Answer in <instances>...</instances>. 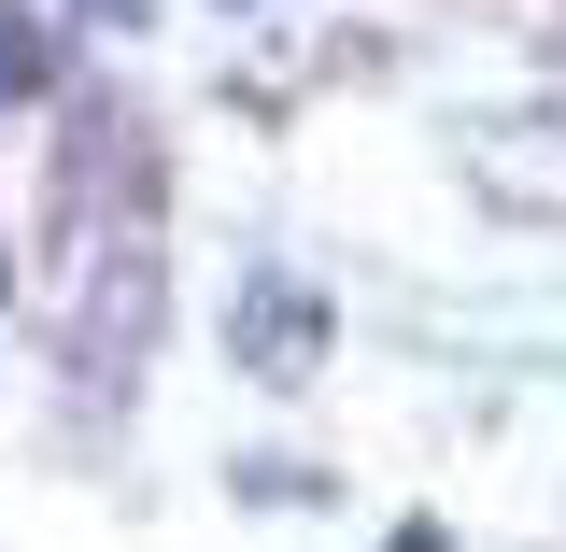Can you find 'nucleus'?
I'll use <instances>...</instances> for the list:
<instances>
[{
  "instance_id": "3",
  "label": "nucleus",
  "mask_w": 566,
  "mask_h": 552,
  "mask_svg": "<svg viewBox=\"0 0 566 552\" xmlns=\"http://www.w3.org/2000/svg\"><path fill=\"white\" fill-rule=\"evenodd\" d=\"M85 14H99V29H142V0H85Z\"/></svg>"
},
{
  "instance_id": "1",
  "label": "nucleus",
  "mask_w": 566,
  "mask_h": 552,
  "mask_svg": "<svg viewBox=\"0 0 566 552\" xmlns=\"http://www.w3.org/2000/svg\"><path fill=\"white\" fill-rule=\"evenodd\" d=\"M170 298V199H156V142L128 100H71L57 128V256H43V326L85 412H128L142 354Z\"/></svg>"
},
{
  "instance_id": "4",
  "label": "nucleus",
  "mask_w": 566,
  "mask_h": 552,
  "mask_svg": "<svg viewBox=\"0 0 566 552\" xmlns=\"http://www.w3.org/2000/svg\"><path fill=\"white\" fill-rule=\"evenodd\" d=\"M0 298H14V256H0Z\"/></svg>"
},
{
  "instance_id": "2",
  "label": "nucleus",
  "mask_w": 566,
  "mask_h": 552,
  "mask_svg": "<svg viewBox=\"0 0 566 552\" xmlns=\"http://www.w3.org/2000/svg\"><path fill=\"white\" fill-rule=\"evenodd\" d=\"M57 85V14L43 0H0V114H29Z\"/></svg>"
}]
</instances>
